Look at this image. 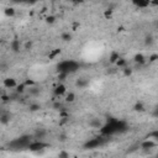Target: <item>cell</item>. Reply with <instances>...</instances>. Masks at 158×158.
<instances>
[{"instance_id": "1", "label": "cell", "mask_w": 158, "mask_h": 158, "mask_svg": "<svg viewBox=\"0 0 158 158\" xmlns=\"http://www.w3.org/2000/svg\"><path fill=\"white\" fill-rule=\"evenodd\" d=\"M32 142V136L31 135H22V136L15 138L9 143V147L13 149H24L27 148V146Z\"/></svg>"}, {"instance_id": "2", "label": "cell", "mask_w": 158, "mask_h": 158, "mask_svg": "<svg viewBox=\"0 0 158 158\" xmlns=\"http://www.w3.org/2000/svg\"><path fill=\"white\" fill-rule=\"evenodd\" d=\"M79 63L76 62V61H63L61 62L57 66V70L58 73H74L77 72V70L79 69Z\"/></svg>"}, {"instance_id": "3", "label": "cell", "mask_w": 158, "mask_h": 158, "mask_svg": "<svg viewBox=\"0 0 158 158\" xmlns=\"http://www.w3.org/2000/svg\"><path fill=\"white\" fill-rule=\"evenodd\" d=\"M106 138H104L103 136L100 137H95V138H92V140H89L88 142H85L84 143V148L85 149H93V148H98L100 147V146H103L106 143Z\"/></svg>"}, {"instance_id": "4", "label": "cell", "mask_w": 158, "mask_h": 158, "mask_svg": "<svg viewBox=\"0 0 158 158\" xmlns=\"http://www.w3.org/2000/svg\"><path fill=\"white\" fill-rule=\"evenodd\" d=\"M50 147V145L46 143V142L43 141H39V140H33L31 143L27 146V149H30L31 152H40L42 151V149Z\"/></svg>"}, {"instance_id": "5", "label": "cell", "mask_w": 158, "mask_h": 158, "mask_svg": "<svg viewBox=\"0 0 158 158\" xmlns=\"http://www.w3.org/2000/svg\"><path fill=\"white\" fill-rule=\"evenodd\" d=\"M156 146H157L156 141L151 140V138H146L145 141H142V142H141V148L143 149V151H149V149L155 148Z\"/></svg>"}, {"instance_id": "6", "label": "cell", "mask_w": 158, "mask_h": 158, "mask_svg": "<svg viewBox=\"0 0 158 158\" xmlns=\"http://www.w3.org/2000/svg\"><path fill=\"white\" fill-rule=\"evenodd\" d=\"M3 85H4V88H6V89H15L17 83L14 78H5L3 82Z\"/></svg>"}, {"instance_id": "7", "label": "cell", "mask_w": 158, "mask_h": 158, "mask_svg": "<svg viewBox=\"0 0 158 158\" xmlns=\"http://www.w3.org/2000/svg\"><path fill=\"white\" fill-rule=\"evenodd\" d=\"M66 92H67V89H66V86H64V84H62V83H59V84L56 86L54 88V95L57 96V98H59V96H62V95H64L66 94Z\"/></svg>"}, {"instance_id": "8", "label": "cell", "mask_w": 158, "mask_h": 158, "mask_svg": "<svg viewBox=\"0 0 158 158\" xmlns=\"http://www.w3.org/2000/svg\"><path fill=\"white\" fill-rule=\"evenodd\" d=\"M10 48L11 51L15 52V53H17V52H20V48H21V43H20V40H13L10 43Z\"/></svg>"}, {"instance_id": "9", "label": "cell", "mask_w": 158, "mask_h": 158, "mask_svg": "<svg viewBox=\"0 0 158 158\" xmlns=\"http://www.w3.org/2000/svg\"><path fill=\"white\" fill-rule=\"evenodd\" d=\"M27 92V88H26V85L24 83H20V84L16 85V88H15V93H17L19 95H24V94Z\"/></svg>"}, {"instance_id": "10", "label": "cell", "mask_w": 158, "mask_h": 158, "mask_svg": "<svg viewBox=\"0 0 158 158\" xmlns=\"http://www.w3.org/2000/svg\"><path fill=\"white\" fill-rule=\"evenodd\" d=\"M135 62L137 63L138 66H143L146 64V58H145V56L142 54V53H137L136 56H135Z\"/></svg>"}, {"instance_id": "11", "label": "cell", "mask_w": 158, "mask_h": 158, "mask_svg": "<svg viewBox=\"0 0 158 158\" xmlns=\"http://www.w3.org/2000/svg\"><path fill=\"white\" fill-rule=\"evenodd\" d=\"M27 92H29V94H30L31 96H37V95H40L41 89H40L37 85H35V86H31V88H29Z\"/></svg>"}, {"instance_id": "12", "label": "cell", "mask_w": 158, "mask_h": 158, "mask_svg": "<svg viewBox=\"0 0 158 158\" xmlns=\"http://www.w3.org/2000/svg\"><path fill=\"white\" fill-rule=\"evenodd\" d=\"M62 53L61 48H54V50H51V52L48 53V59H54L57 56H59Z\"/></svg>"}, {"instance_id": "13", "label": "cell", "mask_w": 158, "mask_h": 158, "mask_svg": "<svg viewBox=\"0 0 158 158\" xmlns=\"http://www.w3.org/2000/svg\"><path fill=\"white\" fill-rule=\"evenodd\" d=\"M88 85H89V80H88V79H85V78H80V79H78V80H77V86H79L80 89L86 88Z\"/></svg>"}, {"instance_id": "14", "label": "cell", "mask_w": 158, "mask_h": 158, "mask_svg": "<svg viewBox=\"0 0 158 158\" xmlns=\"http://www.w3.org/2000/svg\"><path fill=\"white\" fill-rule=\"evenodd\" d=\"M9 122H10V115L6 114V112H3V114L0 115V123H3V125H7Z\"/></svg>"}, {"instance_id": "15", "label": "cell", "mask_w": 158, "mask_h": 158, "mask_svg": "<svg viewBox=\"0 0 158 158\" xmlns=\"http://www.w3.org/2000/svg\"><path fill=\"white\" fill-rule=\"evenodd\" d=\"M119 58H120L119 52L112 51L111 53H110V57H109V61H110V63H116V62H118V59H119Z\"/></svg>"}, {"instance_id": "16", "label": "cell", "mask_w": 158, "mask_h": 158, "mask_svg": "<svg viewBox=\"0 0 158 158\" xmlns=\"http://www.w3.org/2000/svg\"><path fill=\"white\" fill-rule=\"evenodd\" d=\"M115 64L118 66L119 68H122V69H123V68H126V67H127V61H126L125 58H121V57H120V58L118 59V62L115 63Z\"/></svg>"}, {"instance_id": "17", "label": "cell", "mask_w": 158, "mask_h": 158, "mask_svg": "<svg viewBox=\"0 0 158 158\" xmlns=\"http://www.w3.org/2000/svg\"><path fill=\"white\" fill-rule=\"evenodd\" d=\"M74 100H76V94L73 92H69L66 95V103H74Z\"/></svg>"}, {"instance_id": "18", "label": "cell", "mask_w": 158, "mask_h": 158, "mask_svg": "<svg viewBox=\"0 0 158 158\" xmlns=\"http://www.w3.org/2000/svg\"><path fill=\"white\" fill-rule=\"evenodd\" d=\"M4 14H5L7 17H13V16H15V9L14 7H6V9L4 10Z\"/></svg>"}, {"instance_id": "19", "label": "cell", "mask_w": 158, "mask_h": 158, "mask_svg": "<svg viewBox=\"0 0 158 158\" xmlns=\"http://www.w3.org/2000/svg\"><path fill=\"white\" fill-rule=\"evenodd\" d=\"M53 109H56V110H58V111L66 110L64 105H63L62 103H59V101H54V103H53Z\"/></svg>"}, {"instance_id": "20", "label": "cell", "mask_w": 158, "mask_h": 158, "mask_svg": "<svg viewBox=\"0 0 158 158\" xmlns=\"http://www.w3.org/2000/svg\"><path fill=\"white\" fill-rule=\"evenodd\" d=\"M133 4L137 7H147L149 5L148 1H143V0H138V1H133Z\"/></svg>"}, {"instance_id": "21", "label": "cell", "mask_w": 158, "mask_h": 158, "mask_svg": "<svg viewBox=\"0 0 158 158\" xmlns=\"http://www.w3.org/2000/svg\"><path fill=\"white\" fill-rule=\"evenodd\" d=\"M29 109H30V111H31V112H36V111H39L41 109V105L37 104V103H33V104H30Z\"/></svg>"}, {"instance_id": "22", "label": "cell", "mask_w": 158, "mask_h": 158, "mask_svg": "<svg viewBox=\"0 0 158 158\" xmlns=\"http://www.w3.org/2000/svg\"><path fill=\"white\" fill-rule=\"evenodd\" d=\"M61 39L64 41V42H68V41L72 40V35H70L69 32H63L61 35Z\"/></svg>"}, {"instance_id": "23", "label": "cell", "mask_w": 158, "mask_h": 158, "mask_svg": "<svg viewBox=\"0 0 158 158\" xmlns=\"http://www.w3.org/2000/svg\"><path fill=\"white\" fill-rule=\"evenodd\" d=\"M24 84L26 85V88H31V86H35L36 85V82L35 80H32V79H26V80L24 82Z\"/></svg>"}, {"instance_id": "24", "label": "cell", "mask_w": 158, "mask_h": 158, "mask_svg": "<svg viewBox=\"0 0 158 158\" xmlns=\"http://www.w3.org/2000/svg\"><path fill=\"white\" fill-rule=\"evenodd\" d=\"M133 109H135V111L142 112V111H145V105L142 104V103H136V105L133 106Z\"/></svg>"}, {"instance_id": "25", "label": "cell", "mask_w": 158, "mask_h": 158, "mask_svg": "<svg viewBox=\"0 0 158 158\" xmlns=\"http://www.w3.org/2000/svg\"><path fill=\"white\" fill-rule=\"evenodd\" d=\"M90 126H93V127H95V129H100L101 126V122H100V120H93V121H90Z\"/></svg>"}, {"instance_id": "26", "label": "cell", "mask_w": 158, "mask_h": 158, "mask_svg": "<svg viewBox=\"0 0 158 158\" xmlns=\"http://www.w3.org/2000/svg\"><path fill=\"white\" fill-rule=\"evenodd\" d=\"M0 99H1L3 103H9V101H11L10 95H7V94H1V95H0Z\"/></svg>"}, {"instance_id": "27", "label": "cell", "mask_w": 158, "mask_h": 158, "mask_svg": "<svg viewBox=\"0 0 158 158\" xmlns=\"http://www.w3.org/2000/svg\"><path fill=\"white\" fill-rule=\"evenodd\" d=\"M58 158H70V156L67 151H61L58 153Z\"/></svg>"}, {"instance_id": "28", "label": "cell", "mask_w": 158, "mask_h": 158, "mask_svg": "<svg viewBox=\"0 0 158 158\" xmlns=\"http://www.w3.org/2000/svg\"><path fill=\"white\" fill-rule=\"evenodd\" d=\"M104 16L110 20L111 16H112V9H108V10H105V11H104Z\"/></svg>"}, {"instance_id": "29", "label": "cell", "mask_w": 158, "mask_h": 158, "mask_svg": "<svg viewBox=\"0 0 158 158\" xmlns=\"http://www.w3.org/2000/svg\"><path fill=\"white\" fill-rule=\"evenodd\" d=\"M145 43H146V46H151V44L153 43V37L149 35V36H147L146 37V41H145Z\"/></svg>"}, {"instance_id": "30", "label": "cell", "mask_w": 158, "mask_h": 158, "mask_svg": "<svg viewBox=\"0 0 158 158\" xmlns=\"http://www.w3.org/2000/svg\"><path fill=\"white\" fill-rule=\"evenodd\" d=\"M54 21H56V17L53 16V15H50V16L46 17V22H47V24H54Z\"/></svg>"}, {"instance_id": "31", "label": "cell", "mask_w": 158, "mask_h": 158, "mask_svg": "<svg viewBox=\"0 0 158 158\" xmlns=\"http://www.w3.org/2000/svg\"><path fill=\"white\" fill-rule=\"evenodd\" d=\"M157 59H158V54L157 53H152L151 56H149V58H148V62L153 63V62H156Z\"/></svg>"}, {"instance_id": "32", "label": "cell", "mask_w": 158, "mask_h": 158, "mask_svg": "<svg viewBox=\"0 0 158 158\" xmlns=\"http://www.w3.org/2000/svg\"><path fill=\"white\" fill-rule=\"evenodd\" d=\"M151 137H153L155 140H157L158 138V131L157 130H155V131H152L151 133H148V136H147V138H151Z\"/></svg>"}, {"instance_id": "33", "label": "cell", "mask_w": 158, "mask_h": 158, "mask_svg": "<svg viewBox=\"0 0 158 158\" xmlns=\"http://www.w3.org/2000/svg\"><path fill=\"white\" fill-rule=\"evenodd\" d=\"M68 76H69V74H67V73H58V80H61V82L66 80V78Z\"/></svg>"}, {"instance_id": "34", "label": "cell", "mask_w": 158, "mask_h": 158, "mask_svg": "<svg viewBox=\"0 0 158 158\" xmlns=\"http://www.w3.org/2000/svg\"><path fill=\"white\" fill-rule=\"evenodd\" d=\"M122 70H123V74H125V76H131V73H132V69L127 68V67H126V68H123Z\"/></svg>"}, {"instance_id": "35", "label": "cell", "mask_w": 158, "mask_h": 158, "mask_svg": "<svg viewBox=\"0 0 158 158\" xmlns=\"http://www.w3.org/2000/svg\"><path fill=\"white\" fill-rule=\"evenodd\" d=\"M31 47H32V42H26L25 43V48H26V50H30Z\"/></svg>"}, {"instance_id": "36", "label": "cell", "mask_w": 158, "mask_h": 158, "mask_svg": "<svg viewBox=\"0 0 158 158\" xmlns=\"http://www.w3.org/2000/svg\"><path fill=\"white\" fill-rule=\"evenodd\" d=\"M61 141H66V136H64V135H61Z\"/></svg>"}, {"instance_id": "37", "label": "cell", "mask_w": 158, "mask_h": 158, "mask_svg": "<svg viewBox=\"0 0 158 158\" xmlns=\"http://www.w3.org/2000/svg\"><path fill=\"white\" fill-rule=\"evenodd\" d=\"M3 114V111H1V109H0V115H1Z\"/></svg>"}, {"instance_id": "38", "label": "cell", "mask_w": 158, "mask_h": 158, "mask_svg": "<svg viewBox=\"0 0 158 158\" xmlns=\"http://www.w3.org/2000/svg\"><path fill=\"white\" fill-rule=\"evenodd\" d=\"M0 92H1V88H0Z\"/></svg>"}]
</instances>
